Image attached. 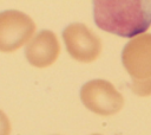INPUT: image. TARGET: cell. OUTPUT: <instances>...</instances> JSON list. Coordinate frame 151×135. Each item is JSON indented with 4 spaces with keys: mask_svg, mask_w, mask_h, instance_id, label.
<instances>
[{
    "mask_svg": "<svg viewBox=\"0 0 151 135\" xmlns=\"http://www.w3.org/2000/svg\"><path fill=\"white\" fill-rule=\"evenodd\" d=\"M93 18L105 32L134 38L151 26V0H98Z\"/></svg>",
    "mask_w": 151,
    "mask_h": 135,
    "instance_id": "cell-1",
    "label": "cell"
},
{
    "mask_svg": "<svg viewBox=\"0 0 151 135\" xmlns=\"http://www.w3.org/2000/svg\"><path fill=\"white\" fill-rule=\"evenodd\" d=\"M80 99L94 114L110 116L117 114L124 105L123 95L105 79H92L80 89Z\"/></svg>",
    "mask_w": 151,
    "mask_h": 135,
    "instance_id": "cell-2",
    "label": "cell"
},
{
    "mask_svg": "<svg viewBox=\"0 0 151 135\" xmlns=\"http://www.w3.org/2000/svg\"><path fill=\"white\" fill-rule=\"evenodd\" d=\"M35 31L34 21L25 13L8 9L0 13V52L11 53L26 44Z\"/></svg>",
    "mask_w": 151,
    "mask_h": 135,
    "instance_id": "cell-3",
    "label": "cell"
},
{
    "mask_svg": "<svg viewBox=\"0 0 151 135\" xmlns=\"http://www.w3.org/2000/svg\"><path fill=\"white\" fill-rule=\"evenodd\" d=\"M68 54L80 63L94 62L101 52V40L84 24H71L63 31Z\"/></svg>",
    "mask_w": 151,
    "mask_h": 135,
    "instance_id": "cell-4",
    "label": "cell"
},
{
    "mask_svg": "<svg viewBox=\"0 0 151 135\" xmlns=\"http://www.w3.org/2000/svg\"><path fill=\"white\" fill-rule=\"evenodd\" d=\"M122 63L132 82L151 79V33L132 38L122 52Z\"/></svg>",
    "mask_w": 151,
    "mask_h": 135,
    "instance_id": "cell-5",
    "label": "cell"
},
{
    "mask_svg": "<svg viewBox=\"0 0 151 135\" xmlns=\"http://www.w3.org/2000/svg\"><path fill=\"white\" fill-rule=\"evenodd\" d=\"M60 53V44L57 36L48 30L40 31L26 46L25 56L27 62L35 68L52 65Z\"/></svg>",
    "mask_w": 151,
    "mask_h": 135,
    "instance_id": "cell-6",
    "label": "cell"
},
{
    "mask_svg": "<svg viewBox=\"0 0 151 135\" xmlns=\"http://www.w3.org/2000/svg\"><path fill=\"white\" fill-rule=\"evenodd\" d=\"M132 91L138 96H150L151 95V79L143 82H132Z\"/></svg>",
    "mask_w": 151,
    "mask_h": 135,
    "instance_id": "cell-7",
    "label": "cell"
},
{
    "mask_svg": "<svg viewBox=\"0 0 151 135\" xmlns=\"http://www.w3.org/2000/svg\"><path fill=\"white\" fill-rule=\"evenodd\" d=\"M11 134V123L7 115L0 110V135H9Z\"/></svg>",
    "mask_w": 151,
    "mask_h": 135,
    "instance_id": "cell-8",
    "label": "cell"
},
{
    "mask_svg": "<svg viewBox=\"0 0 151 135\" xmlns=\"http://www.w3.org/2000/svg\"><path fill=\"white\" fill-rule=\"evenodd\" d=\"M93 135H100V134H93Z\"/></svg>",
    "mask_w": 151,
    "mask_h": 135,
    "instance_id": "cell-9",
    "label": "cell"
}]
</instances>
